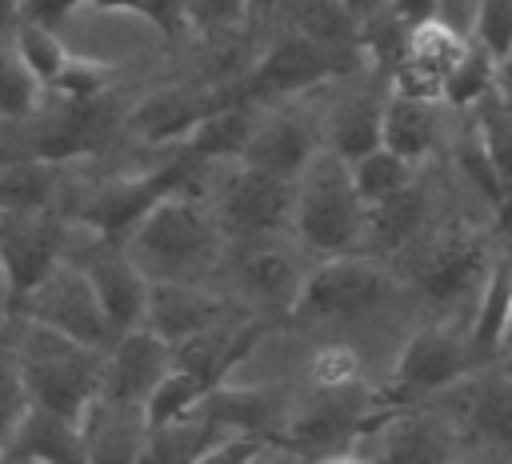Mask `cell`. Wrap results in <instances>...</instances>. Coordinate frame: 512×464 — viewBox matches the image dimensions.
<instances>
[{
	"label": "cell",
	"instance_id": "7",
	"mask_svg": "<svg viewBox=\"0 0 512 464\" xmlns=\"http://www.w3.org/2000/svg\"><path fill=\"white\" fill-rule=\"evenodd\" d=\"M480 356L468 344V328L452 324H420L396 352L388 380L380 384L384 408L428 404L440 392H452L472 380Z\"/></svg>",
	"mask_w": 512,
	"mask_h": 464
},
{
	"label": "cell",
	"instance_id": "11",
	"mask_svg": "<svg viewBox=\"0 0 512 464\" xmlns=\"http://www.w3.org/2000/svg\"><path fill=\"white\" fill-rule=\"evenodd\" d=\"M68 260H76L88 272V280H92V288L100 296V308H104V316H108L116 336L144 324L152 280L136 268V260L124 252V244L116 236H104V232L72 220Z\"/></svg>",
	"mask_w": 512,
	"mask_h": 464
},
{
	"label": "cell",
	"instance_id": "1",
	"mask_svg": "<svg viewBox=\"0 0 512 464\" xmlns=\"http://www.w3.org/2000/svg\"><path fill=\"white\" fill-rule=\"evenodd\" d=\"M120 244L152 284H216L228 252L208 204L184 184L156 196L128 224Z\"/></svg>",
	"mask_w": 512,
	"mask_h": 464
},
{
	"label": "cell",
	"instance_id": "4",
	"mask_svg": "<svg viewBox=\"0 0 512 464\" xmlns=\"http://www.w3.org/2000/svg\"><path fill=\"white\" fill-rule=\"evenodd\" d=\"M364 212L348 160L328 148H320L292 180V236L312 260L360 252Z\"/></svg>",
	"mask_w": 512,
	"mask_h": 464
},
{
	"label": "cell",
	"instance_id": "38",
	"mask_svg": "<svg viewBox=\"0 0 512 464\" xmlns=\"http://www.w3.org/2000/svg\"><path fill=\"white\" fill-rule=\"evenodd\" d=\"M88 12H120V16H140V0H88Z\"/></svg>",
	"mask_w": 512,
	"mask_h": 464
},
{
	"label": "cell",
	"instance_id": "40",
	"mask_svg": "<svg viewBox=\"0 0 512 464\" xmlns=\"http://www.w3.org/2000/svg\"><path fill=\"white\" fill-rule=\"evenodd\" d=\"M8 464V460H4ZM28 464H84V456H64V460H28Z\"/></svg>",
	"mask_w": 512,
	"mask_h": 464
},
{
	"label": "cell",
	"instance_id": "23",
	"mask_svg": "<svg viewBox=\"0 0 512 464\" xmlns=\"http://www.w3.org/2000/svg\"><path fill=\"white\" fill-rule=\"evenodd\" d=\"M8 44H12V52L20 56V64H24L48 92L68 76L72 60H76L68 36H64V32H52V28H40V24H16V32L8 36Z\"/></svg>",
	"mask_w": 512,
	"mask_h": 464
},
{
	"label": "cell",
	"instance_id": "3",
	"mask_svg": "<svg viewBox=\"0 0 512 464\" xmlns=\"http://www.w3.org/2000/svg\"><path fill=\"white\" fill-rule=\"evenodd\" d=\"M184 188H192L208 204L228 244L292 232V180L252 168L240 156L192 164Z\"/></svg>",
	"mask_w": 512,
	"mask_h": 464
},
{
	"label": "cell",
	"instance_id": "25",
	"mask_svg": "<svg viewBox=\"0 0 512 464\" xmlns=\"http://www.w3.org/2000/svg\"><path fill=\"white\" fill-rule=\"evenodd\" d=\"M184 40L188 44H212L244 36L252 24V0H188L184 4Z\"/></svg>",
	"mask_w": 512,
	"mask_h": 464
},
{
	"label": "cell",
	"instance_id": "13",
	"mask_svg": "<svg viewBox=\"0 0 512 464\" xmlns=\"http://www.w3.org/2000/svg\"><path fill=\"white\" fill-rule=\"evenodd\" d=\"M72 216L64 208H0V256L12 300L32 292L60 260H68Z\"/></svg>",
	"mask_w": 512,
	"mask_h": 464
},
{
	"label": "cell",
	"instance_id": "28",
	"mask_svg": "<svg viewBox=\"0 0 512 464\" xmlns=\"http://www.w3.org/2000/svg\"><path fill=\"white\" fill-rule=\"evenodd\" d=\"M212 392V384L204 380V376H196V372H188V368H180V364H172V372L156 384V392L148 396V404H144V416H148V424H164V420H176V416H184V412H192L204 396Z\"/></svg>",
	"mask_w": 512,
	"mask_h": 464
},
{
	"label": "cell",
	"instance_id": "20",
	"mask_svg": "<svg viewBox=\"0 0 512 464\" xmlns=\"http://www.w3.org/2000/svg\"><path fill=\"white\" fill-rule=\"evenodd\" d=\"M440 108H444V104L412 100V96L388 92L384 116H380V144L420 168V164L432 156L436 140H440Z\"/></svg>",
	"mask_w": 512,
	"mask_h": 464
},
{
	"label": "cell",
	"instance_id": "27",
	"mask_svg": "<svg viewBox=\"0 0 512 464\" xmlns=\"http://www.w3.org/2000/svg\"><path fill=\"white\" fill-rule=\"evenodd\" d=\"M492 88H496V56L484 52L480 44H472V48L464 52V60L448 72L440 104H444V108H468V112H472Z\"/></svg>",
	"mask_w": 512,
	"mask_h": 464
},
{
	"label": "cell",
	"instance_id": "41",
	"mask_svg": "<svg viewBox=\"0 0 512 464\" xmlns=\"http://www.w3.org/2000/svg\"><path fill=\"white\" fill-rule=\"evenodd\" d=\"M456 464H492V460H484V456H460Z\"/></svg>",
	"mask_w": 512,
	"mask_h": 464
},
{
	"label": "cell",
	"instance_id": "39",
	"mask_svg": "<svg viewBox=\"0 0 512 464\" xmlns=\"http://www.w3.org/2000/svg\"><path fill=\"white\" fill-rule=\"evenodd\" d=\"M20 24V0H0V40H8Z\"/></svg>",
	"mask_w": 512,
	"mask_h": 464
},
{
	"label": "cell",
	"instance_id": "17",
	"mask_svg": "<svg viewBox=\"0 0 512 464\" xmlns=\"http://www.w3.org/2000/svg\"><path fill=\"white\" fill-rule=\"evenodd\" d=\"M148 436V416L136 404H116L96 396L88 416L80 420L84 464H140Z\"/></svg>",
	"mask_w": 512,
	"mask_h": 464
},
{
	"label": "cell",
	"instance_id": "19",
	"mask_svg": "<svg viewBox=\"0 0 512 464\" xmlns=\"http://www.w3.org/2000/svg\"><path fill=\"white\" fill-rule=\"evenodd\" d=\"M224 436H232V428H224L216 416L204 412V404H196L192 412H184L176 420L148 424L140 464H196Z\"/></svg>",
	"mask_w": 512,
	"mask_h": 464
},
{
	"label": "cell",
	"instance_id": "31",
	"mask_svg": "<svg viewBox=\"0 0 512 464\" xmlns=\"http://www.w3.org/2000/svg\"><path fill=\"white\" fill-rule=\"evenodd\" d=\"M84 8H88V0H20V24H40V28L64 32Z\"/></svg>",
	"mask_w": 512,
	"mask_h": 464
},
{
	"label": "cell",
	"instance_id": "9",
	"mask_svg": "<svg viewBox=\"0 0 512 464\" xmlns=\"http://www.w3.org/2000/svg\"><path fill=\"white\" fill-rule=\"evenodd\" d=\"M368 464H456L464 456V428L428 404L384 408L356 440Z\"/></svg>",
	"mask_w": 512,
	"mask_h": 464
},
{
	"label": "cell",
	"instance_id": "18",
	"mask_svg": "<svg viewBox=\"0 0 512 464\" xmlns=\"http://www.w3.org/2000/svg\"><path fill=\"white\" fill-rule=\"evenodd\" d=\"M428 228V188L424 180L416 176L408 188H400L396 196L380 200V204H368L364 212V240H360V252L368 256H380V260H392L400 252H408L420 232Z\"/></svg>",
	"mask_w": 512,
	"mask_h": 464
},
{
	"label": "cell",
	"instance_id": "34",
	"mask_svg": "<svg viewBox=\"0 0 512 464\" xmlns=\"http://www.w3.org/2000/svg\"><path fill=\"white\" fill-rule=\"evenodd\" d=\"M388 4H392V0H336V8H340L356 28H364V24H372L376 16H384Z\"/></svg>",
	"mask_w": 512,
	"mask_h": 464
},
{
	"label": "cell",
	"instance_id": "26",
	"mask_svg": "<svg viewBox=\"0 0 512 464\" xmlns=\"http://www.w3.org/2000/svg\"><path fill=\"white\" fill-rule=\"evenodd\" d=\"M472 128H476V136H480L496 176L512 192V108L496 96V88L472 108Z\"/></svg>",
	"mask_w": 512,
	"mask_h": 464
},
{
	"label": "cell",
	"instance_id": "24",
	"mask_svg": "<svg viewBox=\"0 0 512 464\" xmlns=\"http://www.w3.org/2000/svg\"><path fill=\"white\" fill-rule=\"evenodd\" d=\"M348 168H352V184H356L364 208H368V204H380V200H388V196H396L400 188H408V184L420 176L416 164H408L404 156L388 152L384 144L372 148V152H364V156L352 160Z\"/></svg>",
	"mask_w": 512,
	"mask_h": 464
},
{
	"label": "cell",
	"instance_id": "10",
	"mask_svg": "<svg viewBox=\"0 0 512 464\" xmlns=\"http://www.w3.org/2000/svg\"><path fill=\"white\" fill-rule=\"evenodd\" d=\"M16 316H24L40 328H52L68 340H80L88 348H100V352L116 340V332L100 308V296L76 260H60L32 292H24L16 300Z\"/></svg>",
	"mask_w": 512,
	"mask_h": 464
},
{
	"label": "cell",
	"instance_id": "22",
	"mask_svg": "<svg viewBox=\"0 0 512 464\" xmlns=\"http://www.w3.org/2000/svg\"><path fill=\"white\" fill-rule=\"evenodd\" d=\"M508 300H512V256L504 252L484 284H480V296H476V312H472V324H468V344L472 352L480 356V364L488 356H500L504 352V332H508Z\"/></svg>",
	"mask_w": 512,
	"mask_h": 464
},
{
	"label": "cell",
	"instance_id": "21",
	"mask_svg": "<svg viewBox=\"0 0 512 464\" xmlns=\"http://www.w3.org/2000/svg\"><path fill=\"white\" fill-rule=\"evenodd\" d=\"M464 432L512 452V372H492L484 380H468L464 400Z\"/></svg>",
	"mask_w": 512,
	"mask_h": 464
},
{
	"label": "cell",
	"instance_id": "30",
	"mask_svg": "<svg viewBox=\"0 0 512 464\" xmlns=\"http://www.w3.org/2000/svg\"><path fill=\"white\" fill-rule=\"evenodd\" d=\"M468 40L492 52L496 60L508 56L512 52V0H476Z\"/></svg>",
	"mask_w": 512,
	"mask_h": 464
},
{
	"label": "cell",
	"instance_id": "37",
	"mask_svg": "<svg viewBox=\"0 0 512 464\" xmlns=\"http://www.w3.org/2000/svg\"><path fill=\"white\" fill-rule=\"evenodd\" d=\"M496 96L512 108V52L496 60Z\"/></svg>",
	"mask_w": 512,
	"mask_h": 464
},
{
	"label": "cell",
	"instance_id": "32",
	"mask_svg": "<svg viewBox=\"0 0 512 464\" xmlns=\"http://www.w3.org/2000/svg\"><path fill=\"white\" fill-rule=\"evenodd\" d=\"M184 4L188 0H140V20L148 28H156L160 36H172V40H184Z\"/></svg>",
	"mask_w": 512,
	"mask_h": 464
},
{
	"label": "cell",
	"instance_id": "29",
	"mask_svg": "<svg viewBox=\"0 0 512 464\" xmlns=\"http://www.w3.org/2000/svg\"><path fill=\"white\" fill-rule=\"evenodd\" d=\"M8 332V328H4ZM32 412V396H28V384H24V372L8 348V340L0 336V440L8 444L12 432L24 424V416Z\"/></svg>",
	"mask_w": 512,
	"mask_h": 464
},
{
	"label": "cell",
	"instance_id": "6",
	"mask_svg": "<svg viewBox=\"0 0 512 464\" xmlns=\"http://www.w3.org/2000/svg\"><path fill=\"white\" fill-rule=\"evenodd\" d=\"M308 268H312V256L296 244L292 232L232 240L224 252V264L216 272V288L244 312L260 316V320L288 324Z\"/></svg>",
	"mask_w": 512,
	"mask_h": 464
},
{
	"label": "cell",
	"instance_id": "14",
	"mask_svg": "<svg viewBox=\"0 0 512 464\" xmlns=\"http://www.w3.org/2000/svg\"><path fill=\"white\" fill-rule=\"evenodd\" d=\"M352 76V72H348ZM384 100H388V80L380 88L372 84H344L332 80L320 96V132H324V148L344 156L348 164L360 160L364 152L380 148V116H384Z\"/></svg>",
	"mask_w": 512,
	"mask_h": 464
},
{
	"label": "cell",
	"instance_id": "2",
	"mask_svg": "<svg viewBox=\"0 0 512 464\" xmlns=\"http://www.w3.org/2000/svg\"><path fill=\"white\" fill-rule=\"evenodd\" d=\"M4 340H8V348L24 372L32 408H44V412L80 428V420L88 416V408L100 396L104 352L88 348L80 340H68L52 328H40L24 316L8 320Z\"/></svg>",
	"mask_w": 512,
	"mask_h": 464
},
{
	"label": "cell",
	"instance_id": "8",
	"mask_svg": "<svg viewBox=\"0 0 512 464\" xmlns=\"http://www.w3.org/2000/svg\"><path fill=\"white\" fill-rule=\"evenodd\" d=\"M324 88L304 92V96H284V100H256V124H252V136H248L240 160H248L252 168H264L280 180H296L308 168V160L324 148L320 104H316V96H324Z\"/></svg>",
	"mask_w": 512,
	"mask_h": 464
},
{
	"label": "cell",
	"instance_id": "16",
	"mask_svg": "<svg viewBox=\"0 0 512 464\" xmlns=\"http://www.w3.org/2000/svg\"><path fill=\"white\" fill-rule=\"evenodd\" d=\"M240 312L244 308L232 304L216 284H152L148 308H144V328H152L160 340H168L176 348L188 336H200Z\"/></svg>",
	"mask_w": 512,
	"mask_h": 464
},
{
	"label": "cell",
	"instance_id": "5",
	"mask_svg": "<svg viewBox=\"0 0 512 464\" xmlns=\"http://www.w3.org/2000/svg\"><path fill=\"white\" fill-rule=\"evenodd\" d=\"M396 292H400V280L388 260L368 252L324 256V260H312L304 288L296 296V308L288 316V328L356 324L384 312L396 300Z\"/></svg>",
	"mask_w": 512,
	"mask_h": 464
},
{
	"label": "cell",
	"instance_id": "36",
	"mask_svg": "<svg viewBox=\"0 0 512 464\" xmlns=\"http://www.w3.org/2000/svg\"><path fill=\"white\" fill-rule=\"evenodd\" d=\"M256 464H308V460H304L300 452L284 448V444H264L260 456H256Z\"/></svg>",
	"mask_w": 512,
	"mask_h": 464
},
{
	"label": "cell",
	"instance_id": "12",
	"mask_svg": "<svg viewBox=\"0 0 512 464\" xmlns=\"http://www.w3.org/2000/svg\"><path fill=\"white\" fill-rule=\"evenodd\" d=\"M488 236L468 224V220H452L436 232H428V240L416 252L412 264V284L424 292L428 304H456L472 292H480L484 276H488Z\"/></svg>",
	"mask_w": 512,
	"mask_h": 464
},
{
	"label": "cell",
	"instance_id": "15",
	"mask_svg": "<svg viewBox=\"0 0 512 464\" xmlns=\"http://www.w3.org/2000/svg\"><path fill=\"white\" fill-rule=\"evenodd\" d=\"M172 344L160 340L152 328H128L104 348V380L100 396L116 404H136L144 408L156 384L172 372Z\"/></svg>",
	"mask_w": 512,
	"mask_h": 464
},
{
	"label": "cell",
	"instance_id": "33",
	"mask_svg": "<svg viewBox=\"0 0 512 464\" xmlns=\"http://www.w3.org/2000/svg\"><path fill=\"white\" fill-rule=\"evenodd\" d=\"M264 444H268V440H260V436L232 432V436H224L216 448H208L196 464H256V456H260Z\"/></svg>",
	"mask_w": 512,
	"mask_h": 464
},
{
	"label": "cell",
	"instance_id": "35",
	"mask_svg": "<svg viewBox=\"0 0 512 464\" xmlns=\"http://www.w3.org/2000/svg\"><path fill=\"white\" fill-rule=\"evenodd\" d=\"M308 464H368V456L348 444V448H332V452H320V456H308Z\"/></svg>",
	"mask_w": 512,
	"mask_h": 464
},
{
	"label": "cell",
	"instance_id": "42",
	"mask_svg": "<svg viewBox=\"0 0 512 464\" xmlns=\"http://www.w3.org/2000/svg\"><path fill=\"white\" fill-rule=\"evenodd\" d=\"M0 464H4V440H0Z\"/></svg>",
	"mask_w": 512,
	"mask_h": 464
}]
</instances>
